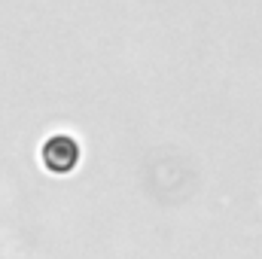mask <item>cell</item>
<instances>
[{
  "label": "cell",
  "mask_w": 262,
  "mask_h": 259,
  "mask_svg": "<svg viewBox=\"0 0 262 259\" xmlns=\"http://www.w3.org/2000/svg\"><path fill=\"white\" fill-rule=\"evenodd\" d=\"M82 153H79V143L67 134H55L43 143V165L52 171V174H70L76 165H79Z\"/></svg>",
  "instance_id": "obj_1"
}]
</instances>
